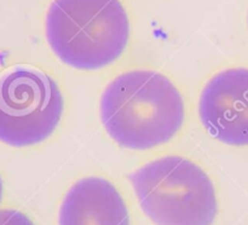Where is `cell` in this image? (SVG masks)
Segmentation results:
<instances>
[{
  "label": "cell",
  "mask_w": 248,
  "mask_h": 225,
  "mask_svg": "<svg viewBox=\"0 0 248 225\" xmlns=\"http://www.w3.org/2000/svg\"><path fill=\"white\" fill-rule=\"evenodd\" d=\"M0 225H34L33 222L16 210H0Z\"/></svg>",
  "instance_id": "obj_7"
},
{
  "label": "cell",
  "mask_w": 248,
  "mask_h": 225,
  "mask_svg": "<svg viewBox=\"0 0 248 225\" xmlns=\"http://www.w3.org/2000/svg\"><path fill=\"white\" fill-rule=\"evenodd\" d=\"M56 57L79 70H98L123 56L130 19L120 0H52L45 17Z\"/></svg>",
  "instance_id": "obj_2"
},
{
  "label": "cell",
  "mask_w": 248,
  "mask_h": 225,
  "mask_svg": "<svg viewBox=\"0 0 248 225\" xmlns=\"http://www.w3.org/2000/svg\"><path fill=\"white\" fill-rule=\"evenodd\" d=\"M64 110L62 91L39 68L18 64L0 74V142L31 147L50 138Z\"/></svg>",
  "instance_id": "obj_4"
},
{
  "label": "cell",
  "mask_w": 248,
  "mask_h": 225,
  "mask_svg": "<svg viewBox=\"0 0 248 225\" xmlns=\"http://www.w3.org/2000/svg\"><path fill=\"white\" fill-rule=\"evenodd\" d=\"M58 225H130L120 191L102 177H86L70 186L58 213Z\"/></svg>",
  "instance_id": "obj_6"
},
{
  "label": "cell",
  "mask_w": 248,
  "mask_h": 225,
  "mask_svg": "<svg viewBox=\"0 0 248 225\" xmlns=\"http://www.w3.org/2000/svg\"><path fill=\"white\" fill-rule=\"evenodd\" d=\"M199 116L210 135L232 147H248V68H228L201 91Z\"/></svg>",
  "instance_id": "obj_5"
},
{
  "label": "cell",
  "mask_w": 248,
  "mask_h": 225,
  "mask_svg": "<svg viewBox=\"0 0 248 225\" xmlns=\"http://www.w3.org/2000/svg\"><path fill=\"white\" fill-rule=\"evenodd\" d=\"M140 208L155 225H212L218 213L215 185L191 160L167 155L128 177Z\"/></svg>",
  "instance_id": "obj_3"
},
{
  "label": "cell",
  "mask_w": 248,
  "mask_h": 225,
  "mask_svg": "<svg viewBox=\"0 0 248 225\" xmlns=\"http://www.w3.org/2000/svg\"><path fill=\"white\" fill-rule=\"evenodd\" d=\"M102 125L120 147L137 151L173 139L186 120L178 87L162 73L128 70L114 77L99 102Z\"/></svg>",
  "instance_id": "obj_1"
},
{
  "label": "cell",
  "mask_w": 248,
  "mask_h": 225,
  "mask_svg": "<svg viewBox=\"0 0 248 225\" xmlns=\"http://www.w3.org/2000/svg\"><path fill=\"white\" fill-rule=\"evenodd\" d=\"M2 198V181H1V178H0V201H1Z\"/></svg>",
  "instance_id": "obj_8"
}]
</instances>
